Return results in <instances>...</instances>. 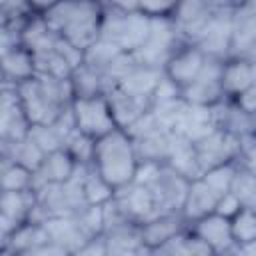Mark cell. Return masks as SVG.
I'll use <instances>...</instances> for the list:
<instances>
[{
	"label": "cell",
	"instance_id": "6da1fadb",
	"mask_svg": "<svg viewBox=\"0 0 256 256\" xmlns=\"http://www.w3.org/2000/svg\"><path fill=\"white\" fill-rule=\"evenodd\" d=\"M44 18L60 38L88 50L100 38L104 4L100 0H60Z\"/></svg>",
	"mask_w": 256,
	"mask_h": 256
},
{
	"label": "cell",
	"instance_id": "7a4b0ae2",
	"mask_svg": "<svg viewBox=\"0 0 256 256\" xmlns=\"http://www.w3.org/2000/svg\"><path fill=\"white\" fill-rule=\"evenodd\" d=\"M138 166L140 158L136 152V144L124 128H116L96 140L92 168L116 190L136 180Z\"/></svg>",
	"mask_w": 256,
	"mask_h": 256
},
{
	"label": "cell",
	"instance_id": "3957f363",
	"mask_svg": "<svg viewBox=\"0 0 256 256\" xmlns=\"http://www.w3.org/2000/svg\"><path fill=\"white\" fill-rule=\"evenodd\" d=\"M150 28H152V18H148L140 10L120 12V10L104 8L100 38L112 42L122 52L134 54L146 42V38L150 34Z\"/></svg>",
	"mask_w": 256,
	"mask_h": 256
},
{
	"label": "cell",
	"instance_id": "277c9868",
	"mask_svg": "<svg viewBox=\"0 0 256 256\" xmlns=\"http://www.w3.org/2000/svg\"><path fill=\"white\" fill-rule=\"evenodd\" d=\"M74 126L84 136L98 140L112 130L118 128L116 118L112 114V106L106 94L88 96V98H74L70 106Z\"/></svg>",
	"mask_w": 256,
	"mask_h": 256
},
{
	"label": "cell",
	"instance_id": "5b68a950",
	"mask_svg": "<svg viewBox=\"0 0 256 256\" xmlns=\"http://www.w3.org/2000/svg\"><path fill=\"white\" fill-rule=\"evenodd\" d=\"M184 44L180 38L174 22L170 18H152V28L138 52H134V58L142 66L162 68L170 60V56Z\"/></svg>",
	"mask_w": 256,
	"mask_h": 256
},
{
	"label": "cell",
	"instance_id": "8992f818",
	"mask_svg": "<svg viewBox=\"0 0 256 256\" xmlns=\"http://www.w3.org/2000/svg\"><path fill=\"white\" fill-rule=\"evenodd\" d=\"M198 164L202 174L210 168H216L226 162H238L240 152H242V140L222 128H216L202 140L194 142Z\"/></svg>",
	"mask_w": 256,
	"mask_h": 256
},
{
	"label": "cell",
	"instance_id": "52a82bcc",
	"mask_svg": "<svg viewBox=\"0 0 256 256\" xmlns=\"http://www.w3.org/2000/svg\"><path fill=\"white\" fill-rule=\"evenodd\" d=\"M218 8L220 6H216L214 0H180L170 20L174 22L184 42L196 44V40L202 36L206 26L212 22Z\"/></svg>",
	"mask_w": 256,
	"mask_h": 256
},
{
	"label": "cell",
	"instance_id": "ba28073f",
	"mask_svg": "<svg viewBox=\"0 0 256 256\" xmlns=\"http://www.w3.org/2000/svg\"><path fill=\"white\" fill-rule=\"evenodd\" d=\"M30 120L24 112L18 88L12 84H2L0 98V140L2 144H12L28 136Z\"/></svg>",
	"mask_w": 256,
	"mask_h": 256
},
{
	"label": "cell",
	"instance_id": "9c48e42d",
	"mask_svg": "<svg viewBox=\"0 0 256 256\" xmlns=\"http://www.w3.org/2000/svg\"><path fill=\"white\" fill-rule=\"evenodd\" d=\"M222 62L224 60L208 58L200 76L180 92L182 100L196 106H216L226 100L222 90Z\"/></svg>",
	"mask_w": 256,
	"mask_h": 256
},
{
	"label": "cell",
	"instance_id": "30bf717a",
	"mask_svg": "<svg viewBox=\"0 0 256 256\" xmlns=\"http://www.w3.org/2000/svg\"><path fill=\"white\" fill-rule=\"evenodd\" d=\"M230 56L256 58V0H242L234 8Z\"/></svg>",
	"mask_w": 256,
	"mask_h": 256
},
{
	"label": "cell",
	"instance_id": "8fae6325",
	"mask_svg": "<svg viewBox=\"0 0 256 256\" xmlns=\"http://www.w3.org/2000/svg\"><path fill=\"white\" fill-rule=\"evenodd\" d=\"M188 228L192 234H196L212 250V254L236 252V242L232 236L230 218H226L218 212H212V214H206V216L190 222Z\"/></svg>",
	"mask_w": 256,
	"mask_h": 256
},
{
	"label": "cell",
	"instance_id": "7c38bea8",
	"mask_svg": "<svg viewBox=\"0 0 256 256\" xmlns=\"http://www.w3.org/2000/svg\"><path fill=\"white\" fill-rule=\"evenodd\" d=\"M232 16L234 8H218L212 22L206 26L202 36L196 40V46L208 56L226 60L230 58V46H232Z\"/></svg>",
	"mask_w": 256,
	"mask_h": 256
},
{
	"label": "cell",
	"instance_id": "4fadbf2b",
	"mask_svg": "<svg viewBox=\"0 0 256 256\" xmlns=\"http://www.w3.org/2000/svg\"><path fill=\"white\" fill-rule=\"evenodd\" d=\"M208 56L196 46V44H190V42H184L172 56L170 60L166 62L164 66V74L170 82H174L180 92L190 86L202 72L204 64H206Z\"/></svg>",
	"mask_w": 256,
	"mask_h": 256
},
{
	"label": "cell",
	"instance_id": "5bb4252c",
	"mask_svg": "<svg viewBox=\"0 0 256 256\" xmlns=\"http://www.w3.org/2000/svg\"><path fill=\"white\" fill-rule=\"evenodd\" d=\"M114 204L126 220H132L138 224H144L150 218L160 214L150 188L140 182H132V184L116 190Z\"/></svg>",
	"mask_w": 256,
	"mask_h": 256
},
{
	"label": "cell",
	"instance_id": "9a60e30c",
	"mask_svg": "<svg viewBox=\"0 0 256 256\" xmlns=\"http://www.w3.org/2000/svg\"><path fill=\"white\" fill-rule=\"evenodd\" d=\"M36 192H2L0 198V238H6L12 234L20 224L28 222L32 218V212L36 208Z\"/></svg>",
	"mask_w": 256,
	"mask_h": 256
},
{
	"label": "cell",
	"instance_id": "2e32d148",
	"mask_svg": "<svg viewBox=\"0 0 256 256\" xmlns=\"http://www.w3.org/2000/svg\"><path fill=\"white\" fill-rule=\"evenodd\" d=\"M38 76L36 54L22 44L2 50V84L18 86Z\"/></svg>",
	"mask_w": 256,
	"mask_h": 256
},
{
	"label": "cell",
	"instance_id": "e0dca14e",
	"mask_svg": "<svg viewBox=\"0 0 256 256\" xmlns=\"http://www.w3.org/2000/svg\"><path fill=\"white\" fill-rule=\"evenodd\" d=\"M136 144V152L140 160H148V162H168L174 144L178 140V134L166 126H162L160 122L150 128L148 132H144L138 138H132Z\"/></svg>",
	"mask_w": 256,
	"mask_h": 256
},
{
	"label": "cell",
	"instance_id": "ac0fdd59",
	"mask_svg": "<svg viewBox=\"0 0 256 256\" xmlns=\"http://www.w3.org/2000/svg\"><path fill=\"white\" fill-rule=\"evenodd\" d=\"M50 240L44 222H24L6 238H0V252L12 256H30L38 246Z\"/></svg>",
	"mask_w": 256,
	"mask_h": 256
},
{
	"label": "cell",
	"instance_id": "d6986e66",
	"mask_svg": "<svg viewBox=\"0 0 256 256\" xmlns=\"http://www.w3.org/2000/svg\"><path fill=\"white\" fill-rule=\"evenodd\" d=\"M188 228V222L184 220L182 212H170V214H158L142 224V242L146 252H156L160 246H164L170 238L180 234Z\"/></svg>",
	"mask_w": 256,
	"mask_h": 256
},
{
	"label": "cell",
	"instance_id": "ffe728a7",
	"mask_svg": "<svg viewBox=\"0 0 256 256\" xmlns=\"http://www.w3.org/2000/svg\"><path fill=\"white\" fill-rule=\"evenodd\" d=\"M76 170H78V162L66 148L54 150V152L46 154L42 166L34 172V190H38L44 184L68 182L76 174Z\"/></svg>",
	"mask_w": 256,
	"mask_h": 256
},
{
	"label": "cell",
	"instance_id": "44dd1931",
	"mask_svg": "<svg viewBox=\"0 0 256 256\" xmlns=\"http://www.w3.org/2000/svg\"><path fill=\"white\" fill-rule=\"evenodd\" d=\"M254 86V62L242 56H230L222 62V90L226 100L238 98Z\"/></svg>",
	"mask_w": 256,
	"mask_h": 256
},
{
	"label": "cell",
	"instance_id": "7402d4cb",
	"mask_svg": "<svg viewBox=\"0 0 256 256\" xmlns=\"http://www.w3.org/2000/svg\"><path fill=\"white\" fill-rule=\"evenodd\" d=\"M46 230H48V236L52 242L60 244L64 250H68V254H76L84 242L88 240L86 232L82 230L76 214L72 216H54V218H48L44 222Z\"/></svg>",
	"mask_w": 256,
	"mask_h": 256
},
{
	"label": "cell",
	"instance_id": "603a6c76",
	"mask_svg": "<svg viewBox=\"0 0 256 256\" xmlns=\"http://www.w3.org/2000/svg\"><path fill=\"white\" fill-rule=\"evenodd\" d=\"M108 254H140L146 252L142 242V224L122 220L104 232Z\"/></svg>",
	"mask_w": 256,
	"mask_h": 256
},
{
	"label": "cell",
	"instance_id": "cb8c5ba5",
	"mask_svg": "<svg viewBox=\"0 0 256 256\" xmlns=\"http://www.w3.org/2000/svg\"><path fill=\"white\" fill-rule=\"evenodd\" d=\"M106 96H108V100H110L112 114H114V118H116L118 128H124V130H126L128 126H132L138 118H142L146 112L152 110V102L140 100V98H136V96H130V94H126L124 90L116 88V86L108 88Z\"/></svg>",
	"mask_w": 256,
	"mask_h": 256
},
{
	"label": "cell",
	"instance_id": "d4e9b609",
	"mask_svg": "<svg viewBox=\"0 0 256 256\" xmlns=\"http://www.w3.org/2000/svg\"><path fill=\"white\" fill-rule=\"evenodd\" d=\"M164 78V70L162 68H152V66H142L138 64L128 76H124L116 88L124 90L126 94L130 96H136L140 100H148L152 102L154 98V92L158 88V84L162 82Z\"/></svg>",
	"mask_w": 256,
	"mask_h": 256
},
{
	"label": "cell",
	"instance_id": "484cf974",
	"mask_svg": "<svg viewBox=\"0 0 256 256\" xmlns=\"http://www.w3.org/2000/svg\"><path fill=\"white\" fill-rule=\"evenodd\" d=\"M220 196L202 180V178H194L188 186V194L182 206V216L184 220L190 224L206 214H212L216 210Z\"/></svg>",
	"mask_w": 256,
	"mask_h": 256
},
{
	"label": "cell",
	"instance_id": "4316f807",
	"mask_svg": "<svg viewBox=\"0 0 256 256\" xmlns=\"http://www.w3.org/2000/svg\"><path fill=\"white\" fill-rule=\"evenodd\" d=\"M56 40H58V34L50 28L46 18L36 16V14H32L28 18V22L24 24L22 34H20V44L26 46L28 50H32L34 54L54 50Z\"/></svg>",
	"mask_w": 256,
	"mask_h": 256
},
{
	"label": "cell",
	"instance_id": "83f0119b",
	"mask_svg": "<svg viewBox=\"0 0 256 256\" xmlns=\"http://www.w3.org/2000/svg\"><path fill=\"white\" fill-rule=\"evenodd\" d=\"M46 158V152L30 138V134L18 142H12V144H2V160H14V162H20L24 164L26 168L30 170H38L42 166Z\"/></svg>",
	"mask_w": 256,
	"mask_h": 256
},
{
	"label": "cell",
	"instance_id": "f1b7e54d",
	"mask_svg": "<svg viewBox=\"0 0 256 256\" xmlns=\"http://www.w3.org/2000/svg\"><path fill=\"white\" fill-rule=\"evenodd\" d=\"M166 164H168L170 168H174L176 172H180L182 176H186L188 180H194V178H200V176H202L194 142L186 140V138L180 136V134H178V140H176L174 150H172V154H170V158H168Z\"/></svg>",
	"mask_w": 256,
	"mask_h": 256
},
{
	"label": "cell",
	"instance_id": "f546056e",
	"mask_svg": "<svg viewBox=\"0 0 256 256\" xmlns=\"http://www.w3.org/2000/svg\"><path fill=\"white\" fill-rule=\"evenodd\" d=\"M70 82H72V88H74V98H88V96H98V94L108 92L106 78L98 70L88 66L86 62L72 72Z\"/></svg>",
	"mask_w": 256,
	"mask_h": 256
},
{
	"label": "cell",
	"instance_id": "4dcf8cb0",
	"mask_svg": "<svg viewBox=\"0 0 256 256\" xmlns=\"http://www.w3.org/2000/svg\"><path fill=\"white\" fill-rule=\"evenodd\" d=\"M82 190H84L86 204H90V206H104L110 200H114V196H116V188L112 184H108L92 168V164L82 168Z\"/></svg>",
	"mask_w": 256,
	"mask_h": 256
},
{
	"label": "cell",
	"instance_id": "1f68e13d",
	"mask_svg": "<svg viewBox=\"0 0 256 256\" xmlns=\"http://www.w3.org/2000/svg\"><path fill=\"white\" fill-rule=\"evenodd\" d=\"M2 192H26L34 190V170L14 160H2L0 174Z\"/></svg>",
	"mask_w": 256,
	"mask_h": 256
},
{
	"label": "cell",
	"instance_id": "d6a6232c",
	"mask_svg": "<svg viewBox=\"0 0 256 256\" xmlns=\"http://www.w3.org/2000/svg\"><path fill=\"white\" fill-rule=\"evenodd\" d=\"M122 54V50L118 46H114L108 40L98 38L88 50H86V64L92 66L94 70H98L102 76L106 74V70L112 66V62Z\"/></svg>",
	"mask_w": 256,
	"mask_h": 256
},
{
	"label": "cell",
	"instance_id": "836d02e7",
	"mask_svg": "<svg viewBox=\"0 0 256 256\" xmlns=\"http://www.w3.org/2000/svg\"><path fill=\"white\" fill-rule=\"evenodd\" d=\"M240 170V164L238 162H226V164H220L216 168H210L206 170L200 178L218 194V196H224L226 192L232 190V184H234V178Z\"/></svg>",
	"mask_w": 256,
	"mask_h": 256
},
{
	"label": "cell",
	"instance_id": "e575fe53",
	"mask_svg": "<svg viewBox=\"0 0 256 256\" xmlns=\"http://www.w3.org/2000/svg\"><path fill=\"white\" fill-rule=\"evenodd\" d=\"M230 224H232V236L236 246L256 240V208L242 206L240 212H236L230 218Z\"/></svg>",
	"mask_w": 256,
	"mask_h": 256
},
{
	"label": "cell",
	"instance_id": "d590c367",
	"mask_svg": "<svg viewBox=\"0 0 256 256\" xmlns=\"http://www.w3.org/2000/svg\"><path fill=\"white\" fill-rule=\"evenodd\" d=\"M36 64H38V74L52 76L58 80H68V78H72V72H74V68L66 62V58L56 48L50 52L36 54Z\"/></svg>",
	"mask_w": 256,
	"mask_h": 256
},
{
	"label": "cell",
	"instance_id": "8d00e7d4",
	"mask_svg": "<svg viewBox=\"0 0 256 256\" xmlns=\"http://www.w3.org/2000/svg\"><path fill=\"white\" fill-rule=\"evenodd\" d=\"M94 144H96V140H92V138L84 136L82 132L74 130V132L68 136L64 148L74 156V160H76L78 164L90 166V164H92V158H94Z\"/></svg>",
	"mask_w": 256,
	"mask_h": 256
},
{
	"label": "cell",
	"instance_id": "74e56055",
	"mask_svg": "<svg viewBox=\"0 0 256 256\" xmlns=\"http://www.w3.org/2000/svg\"><path fill=\"white\" fill-rule=\"evenodd\" d=\"M180 0H138V10L148 18H172Z\"/></svg>",
	"mask_w": 256,
	"mask_h": 256
},
{
	"label": "cell",
	"instance_id": "f35d334b",
	"mask_svg": "<svg viewBox=\"0 0 256 256\" xmlns=\"http://www.w3.org/2000/svg\"><path fill=\"white\" fill-rule=\"evenodd\" d=\"M54 48H56V50L66 58V62H68L74 70L86 62V50H82V48L74 46V44H72V42H68L66 38H60V36H58V40H56V46H54Z\"/></svg>",
	"mask_w": 256,
	"mask_h": 256
},
{
	"label": "cell",
	"instance_id": "ab89813d",
	"mask_svg": "<svg viewBox=\"0 0 256 256\" xmlns=\"http://www.w3.org/2000/svg\"><path fill=\"white\" fill-rule=\"evenodd\" d=\"M242 206H244L242 200L230 190V192H226L224 196H220V200H218L214 212H218V214H222V216H226V218H232L236 212H240Z\"/></svg>",
	"mask_w": 256,
	"mask_h": 256
},
{
	"label": "cell",
	"instance_id": "60d3db41",
	"mask_svg": "<svg viewBox=\"0 0 256 256\" xmlns=\"http://www.w3.org/2000/svg\"><path fill=\"white\" fill-rule=\"evenodd\" d=\"M78 256L80 254H98V256H106L108 254V244H106V236L104 234H98V236H92L84 242V246L76 252Z\"/></svg>",
	"mask_w": 256,
	"mask_h": 256
},
{
	"label": "cell",
	"instance_id": "b9f144b4",
	"mask_svg": "<svg viewBox=\"0 0 256 256\" xmlns=\"http://www.w3.org/2000/svg\"><path fill=\"white\" fill-rule=\"evenodd\" d=\"M2 18H16V16H30L24 0H0Z\"/></svg>",
	"mask_w": 256,
	"mask_h": 256
},
{
	"label": "cell",
	"instance_id": "7bdbcfd3",
	"mask_svg": "<svg viewBox=\"0 0 256 256\" xmlns=\"http://www.w3.org/2000/svg\"><path fill=\"white\" fill-rule=\"evenodd\" d=\"M232 102H236L244 112L256 116V84L250 86L248 90H244V92H242L238 98H234Z\"/></svg>",
	"mask_w": 256,
	"mask_h": 256
},
{
	"label": "cell",
	"instance_id": "ee69618b",
	"mask_svg": "<svg viewBox=\"0 0 256 256\" xmlns=\"http://www.w3.org/2000/svg\"><path fill=\"white\" fill-rule=\"evenodd\" d=\"M60 0H24L26 8L30 14H36V16H44L48 14Z\"/></svg>",
	"mask_w": 256,
	"mask_h": 256
},
{
	"label": "cell",
	"instance_id": "f6af8a7d",
	"mask_svg": "<svg viewBox=\"0 0 256 256\" xmlns=\"http://www.w3.org/2000/svg\"><path fill=\"white\" fill-rule=\"evenodd\" d=\"M104 8L110 10H120V12H136L138 10V0H100Z\"/></svg>",
	"mask_w": 256,
	"mask_h": 256
},
{
	"label": "cell",
	"instance_id": "bcb514c9",
	"mask_svg": "<svg viewBox=\"0 0 256 256\" xmlns=\"http://www.w3.org/2000/svg\"><path fill=\"white\" fill-rule=\"evenodd\" d=\"M236 254H250V256H254L256 254V240H252L248 244H242V246H236Z\"/></svg>",
	"mask_w": 256,
	"mask_h": 256
},
{
	"label": "cell",
	"instance_id": "7dc6e473",
	"mask_svg": "<svg viewBox=\"0 0 256 256\" xmlns=\"http://www.w3.org/2000/svg\"><path fill=\"white\" fill-rule=\"evenodd\" d=\"M252 62H254V84H256V58H254Z\"/></svg>",
	"mask_w": 256,
	"mask_h": 256
}]
</instances>
